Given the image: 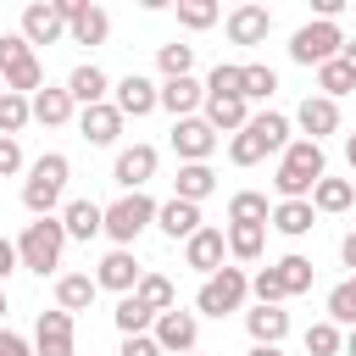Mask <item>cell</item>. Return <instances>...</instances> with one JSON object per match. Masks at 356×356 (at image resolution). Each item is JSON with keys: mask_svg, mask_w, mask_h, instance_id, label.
Returning <instances> with one entry per match:
<instances>
[{"mask_svg": "<svg viewBox=\"0 0 356 356\" xmlns=\"http://www.w3.org/2000/svg\"><path fill=\"white\" fill-rule=\"evenodd\" d=\"M323 178H328L323 145H312V139H289V150L278 156V172H273L278 200H312V189H317Z\"/></svg>", "mask_w": 356, "mask_h": 356, "instance_id": "obj_1", "label": "cell"}, {"mask_svg": "<svg viewBox=\"0 0 356 356\" xmlns=\"http://www.w3.org/2000/svg\"><path fill=\"white\" fill-rule=\"evenodd\" d=\"M61 250H67L61 217H33V222L22 228V239H17V261H22L28 273H39V278L61 267Z\"/></svg>", "mask_w": 356, "mask_h": 356, "instance_id": "obj_2", "label": "cell"}, {"mask_svg": "<svg viewBox=\"0 0 356 356\" xmlns=\"http://www.w3.org/2000/svg\"><path fill=\"white\" fill-rule=\"evenodd\" d=\"M67 156L61 150H50V156H39L33 167H28V178H22V206L33 211V217H50L56 211V200H61V189H67Z\"/></svg>", "mask_w": 356, "mask_h": 356, "instance_id": "obj_3", "label": "cell"}, {"mask_svg": "<svg viewBox=\"0 0 356 356\" xmlns=\"http://www.w3.org/2000/svg\"><path fill=\"white\" fill-rule=\"evenodd\" d=\"M345 50V33H339V22H306V28H295L289 33V61H300V67H323V61H334Z\"/></svg>", "mask_w": 356, "mask_h": 356, "instance_id": "obj_4", "label": "cell"}, {"mask_svg": "<svg viewBox=\"0 0 356 356\" xmlns=\"http://www.w3.org/2000/svg\"><path fill=\"white\" fill-rule=\"evenodd\" d=\"M150 222H156V200H150L145 189H139V195H122V200L106 206V234L117 239V250H128Z\"/></svg>", "mask_w": 356, "mask_h": 356, "instance_id": "obj_5", "label": "cell"}, {"mask_svg": "<svg viewBox=\"0 0 356 356\" xmlns=\"http://www.w3.org/2000/svg\"><path fill=\"white\" fill-rule=\"evenodd\" d=\"M245 295H250V278H245L239 267H217V273L200 284L195 306H200L206 317H228V312H239V306H245Z\"/></svg>", "mask_w": 356, "mask_h": 356, "instance_id": "obj_6", "label": "cell"}, {"mask_svg": "<svg viewBox=\"0 0 356 356\" xmlns=\"http://www.w3.org/2000/svg\"><path fill=\"white\" fill-rule=\"evenodd\" d=\"M61 11H67V39H72V44H106L111 17H106L100 6H89V0H61Z\"/></svg>", "mask_w": 356, "mask_h": 356, "instance_id": "obj_7", "label": "cell"}, {"mask_svg": "<svg viewBox=\"0 0 356 356\" xmlns=\"http://www.w3.org/2000/svg\"><path fill=\"white\" fill-rule=\"evenodd\" d=\"M111 106H117L122 117H150V111L161 106V83H150L145 72H128V78H117V89H111Z\"/></svg>", "mask_w": 356, "mask_h": 356, "instance_id": "obj_8", "label": "cell"}, {"mask_svg": "<svg viewBox=\"0 0 356 356\" xmlns=\"http://www.w3.org/2000/svg\"><path fill=\"white\" fill-rule=\"evenodd\" d=\"M172 150H178L184 167H189V161H206V156L217 150V128H211L206 117H178V122H172Z\"/></svg>", "mask_w": 356, "mask_h": 356, "instance_id": "obj_9", "label": "cell"}, {"mask_svg": "<svg viewBox=\"0 0 356 356\" xmlns=\"http://www.w3.org/2000/svg\"><path fill=\"white\" fill-rule=\"evenodd\" d=\"M150 334H156V345H161L167 356H189V350H195V339H200V323H195V312H178V306H172V312H161V317H156V328H150Z\"/></svg>", "mask_w": 356, "mask_h": 356, "instance_id": "obj_10", "label": "cell"}, {"mask_svg": "<svg viewBox=\"0 0 356 356\" xmlns=\"http://www.w3.org/2000/svg\"><path fill=\"white\" fill-rule=\"evenodd\" d=\"M78 345H72V312H39V323H33V356H72Z\"/></svg>", "mask_w": 356, "mask_h": 356, "instance_id": "obj_11", "label": "cell"}, {"mask_svg": "<svg viewBox=\"0 0 356 356\" xmlns=\"http://www.w3.org/2000/svg\"><path fill=\"white\" fill-rule=\"evenodd\" d=\"M61 33H67L61 0H33V6L22 11V39H28V44H56Z\"/></svg>", "mask_w": 356, "mask_h": 356, "instance_id": "obj_12", "label": "cell"}, {"mask_svg": "<svg viewBox=\"0 0 356 356\" xmlns=\"http://www.w3.org/2000/svg\"><path fill=\"white\" fill-rule=\"evenodd\" d=\"M111 178L122 184V195H139V189L156 178V145H128V150H117Z\"/></svg>", "mask_w": 356, "mask_h": 356, "instance_id": "obj_13", "label": "cell"}, {"mask_svg": "<svg viewBox=\"0 0 356 356\" xmlns=\"http://www.w3.org/2000/svg\"><path fill=\"white\" fill-rule=\"evenodd\" d=\"M139 278H145V267L134 261V250H106L100 267H95V284L100 289H117V295H134Z\"/></svg>", "mask_w": 356, "mask_h": 356, "instance_id": "obj_14", "label": "cell"}, {"mask_svg": "<svg viewBox=\"0 0 356 356\" xmlns=\"http://www.w3.org/2000/svg\"><path fill=\"white\" fill-rule=\"evenodd\" d=\"M295 122H300V134H306L312 145H323V139L339 128V100H328V95H306L300 111H295Z\"/></svg>", "mask_w": 356, "mask_h": 356, "instance_id": "obj_15", "label": "cell"}, {"mask_svg": "<svg viewBox=\"0 0 356 356\" xmlns=\"http://www.w3.org/2000/svg\"><path fill=\"white\" fill-rule=\"evenodd\" d=\"M156 228H161L167 239H184V245H189L206 222H200V206H195V200H178V195H172V200L156 206Z\"/></svg>", "mask_w": 356, "mask_h": 356, "instance_id": "obj_16", "label": "cell"}, {"mask_svg": "<svg viewBox=\"0 0 356 356\" xmlns=\"http://www.w3.org/2000/svg\"><path fill=\"white\" fill-rule=\"evenodd\" d=\"M122 122H128V117H122L111 100H106V106H83V111H78V134H83L89 145H117Z\"/></svg>", "mask_w": 356, "mask_h": 356, "instance_id": "obj_17", "label": "cell"}, {"mask_svg": "<svg viewBox=\"0 0 356 356\" xmlns=\"http://www.w3.org/2000/svg\"><path fill=\"white\" fill-rule=\"evenodd\" d=\"M273 33V11L267 6H234L228 11V39L234 44H261Z\"/></svg>", "mask_w": 356, "mask_h": 356, "instance_id": "obj_18", "label": "cell"}, {"mask_svg": "<svg viewBox=\"0 0 356 356\" xmlns=\"http://www.w3.org/2000/svg\"><path fill=\"white\" fill-rule=\"evenodd\" d=\"M61 228H67V239H95V234H106V206H95V200H67L61 206Z\"/></svg>", "mask_w": 356, "mask_h": 356, "instance_id": "obj_19", "label": "cell"}, {"mask_svg": "<svg viewBox=\"0 0 356 356\" xmlns=\"http://www.w3.org/2000/svg\"><path fill=\"white\" fill-rule=\"evenodd\" d=\"M222 250H228V234H222V228H200V234L184 245V261H189L195 273H206V278H211V273L222 267Z\"/></svg>", "mask_w": 356, "mask_h": 356, "instance_id": "obj_20", "label": "cell"}, {"mask_svg": "<svg viewBox=\"0 0 356 356\" xmlns=\"http://www.w3.org/2000/svg\"><path fill=\"white\" fill-rule=\"evenodd\" d=\"M67 95H72L78 106H106L111 83H106V72H100L95 61H83V67H72V78H67Z\"/></svg>", "mask_w": 356, "mask_h": 356, "instance_id": "obj_21", "label": "cell"}, {"mask_svg": "<svg viewBox=\"0 0 356 356\" xmlns=\"http://www.w3.org/2000/svg\"><path fill=\"white\" fill-rule=\"evenodd\" d=\"M161 106L172 111V122H178V117H195V106H206V83H195V78H167V83H161Z\"/></svg>", "mask_w": 356, "mask_h": 356, "instance_id": "obj_22", "label": "cell"}, {"mask_svg": "<svg viewBox=\"0 0 356 356\" xmlns=\"http://www.w3.org/2000/svg\"><path fill=\"white\" fill-rule=\"evenodd\" d=\"M312 222H317V206H312V200H278V206H273V228H278L284 239L312 234Z\"/></svg>", "mask_w": 356, "mask_h": 356, "instance_id": "obj_23", "label": "cell"}, {"mask_svg": "<svg viewBox=\"0 0 356 356\" xmlns=\"http://www.w3.org/2000/svg\"><path fill=\"white\" fill-rule=\"evenodd\" d=\"M72 106H78V100H72L67 89H50V83H44V89L33 95V122L61 128V122H72Z\"/></svg>", "mask_w": 356, "mask_h": 356, "instance_id": "obj_24", "label": "cell"}, {"mask_svg": "<svg viewBox=\"0 0 356 356\" xmlns=\"http://www.w3.org/2000/svg\"><path fill=\"white\" fill-rule=\"evenodd\" d=\"M211 189H217V172H211L206 161H189V167H178V178H172V195H178V200H195V206H200Z\"/></svg>", "mask_w": 356, "mask_h": 356, "instance_id": "obj_25", "label": "cell"}, {"mask_svg": "<svg viewBox=\"0 0 356 356\" xmlns=\"http://www.w3.org/2000/svg\"><path fill=\"white\" fill-rule=\"evenodd\" d=\"M111 323H117V334H122V339H134V334H150V328H156V312H150L139 295H122V300H117V312H111Z\"/></svg>", "mask_w": 356, "mask_h": 356, "instance_id": "obj_26", "label": "cell"}, {"mask_svg": "<svg viewBox=\"0 0 356 356\" xmlns=\"http://www.w3.org/2000/svg\"><path fill=\"white\" fill-rule=\"evenodd\" d=\"M245 328H250L256 345H278V339L289 334V312H278V306H256V312H245Z\"/></svg>", "mask_w": 356, "mask_h": 356, "instance_id": "obj_27", "label": "cell"}, {"mask_svg": "<svg viewBox=\"0 0 356 356\" xmlns=\"http://www.w3.org/2000/svg\"><path fill=\"white\" fill-rule=\"evenodd\" d=\"M95 289H100V284H95L89 273H61V278H56V306H61V312H83V306L95 300Z\"/></svg>", "mask_w": 356, "mask_h": 356, "instance_id": "obj_28", "label": "cell"}, {"mask_svg": "<svg viewBox=\"0 0 356 356\" xmlns=\"http://www.w3.org/2000/svg\"><path fill=\"white\" fill-rule=\"evenodd\" d=\"M206 95L211 100H245V67L239 61H217L211 78H206Z\"/></svg>", "mask_w": 356, "mask_h": 356, "instance_id": "obj_29", "label": "cell"}, {"mask_svg": "<svg viewBox=\"0 0 356 356\" xmlns=\"http://www.w3.org/2000/svg\"><path fill=\"white\" fill-rule=\"evenodd\" d=\"M206 122H211L217 134H239V128L250 122V100H211V95H206Z\"/></svg>", "mask_w": 356, "mask_h": 356, "instance_id": "obj_30", "label": "cell"}, {"mask_svg": "<svg viewBox=\"0 0 356 356\" xmlns=\"http://www.w3.org/2000/svg\"><path fill=\"white\" fill-rule=\"evenodd\" d=\"M250 134L267 145V156H273V150H278V156L289 150V117H284V111H256V117H250Z\"/></svg>", "mask_w": 356, "mask_h": 356, "instance_id": "obj_31", "label": "cell"}, {"mask_svg": "<svg viewBox=\"0 0 356 356\" xmlns=\"http://www.w3.org/2000/svg\"><path fill=\"white\" fill-rule=\"evenodd\" d=\"M312 206H317V211H350V206H356V184H350V178H323V184L312 189Z\"/></svg>", "mask_w": 356, "mask_h": 356, "instance_id": "obj_32", "label": "cell"}, {"mask_svg": "<svg viewBox=\"0 0 356 356\" xmlns=\"http://www.w3.org/2000/svg\"><path fill=\"white\" fill-rule=\"evenodd\" d=\"M261 245H267V228H261V222H228V256L256 261Z\"/></svg>", "mask_w": 356, "mask_h": 356, "instance_id": "obj_33", "label": "cell"}, {"mask_svg": "<svg viewBox=\"0 0 356 356\" xmlns=\"http://www.w3.org/2000/svg\"><path fill=\"white\" fill-rule=\"evenodd\" d=\"M28 122H33V100H28V95L0 89V134H6V139H17Z\"/></svg>", "mask_w": 356, "mask_h": 356, "instance_id": "obj_34", "label": "cell"}, {"mask_svg": "<svg viewBox=\"0 0 356 356\" xmlns=\"http://www.w3.org/2000/svg\"><path fill=\"white\" fill-rule=\"evenodd\" d=\"M228 222H273V206H267V195H256V189H239L234 200H228Z\"/></svg>", "mask_w": 356, "mask_h": 356, "instance_id": "obj_35", "label": "cell"}, {"mask_svg": "<svg viewBox=\"0 0 356 356\" xmlns=\"http://www.w3.org/2000/svg\"><path fill=\"white\" fill-rule=\"evenodd\" d=\"M134 295H139V300H145V306H150V312H156V317H161V312H172V306H178V289H172V278H161V273H145V278H139V289H134Z\"/></svg>", "mask_w": 356, "mask_h": 356, "instance_id": "obj_36", "label": "cell"}, {"mask_svg": "<svg viewBox=\"0 0 356 356\" xmlns=\"http://www.w3.org/2000/svg\"><path fill=\"white\" fill-rule=\"evenodd\" d=\"M317 89H323L328 100H339V95H350V89H356V72L334 56V61H323V67H317Z\"/></svg>", "mask_w": 356, "mask_h": 356, "instance_id": "obj_37", "label": "cell"}, {"mask_svg": "<svg viewBox=\"0 0 356 356\" xmlns=\"http://www.w3.org/2000/svg\"><path fill=\"white\" fill-rule=\"evenodd\" d=\"M156 67H161V78H189V67H195V44H161L156 50Z\"/></svg>", "mask_w": 356, "mask_h": 356, "instance_id": "obj_38", "label": "cell"}, {"mask_svg": "<svg viewBox=\"0 0 356 356\" xmlns=\"http://www.w3.org/2000/svg\"><path fill=\"white\" fill-rule=\"evenodd\" d=\"M339 350H345L339 323H312L306 328V356H339Z\"/></svg>", "mask_w": 356, "mask_h": 356, "instance_id": "obj_39", "label": "cell"}, {"mask_svg": "<svg viewBox=\"0 0 356 356\" xmlns=\"http://www.w3.org/2000/svg\"><path fill=\"white\" fill-rule=\"evenodd\" d=\"M261 156H267V145H261V139L250 134V122H245V128L228 139V161H234V167H256Z\"/></svg>", "mask_w": 356, "mask_h": 356, "instance_id": "obj_40", "label": "cell"}, {"mask_svg": "<svg viewBox=\"0 0 356 356\" xmlns=\"http://www.w3.org/2000/svg\"><path fill=\"white\" fill-rule=\"evenodd\" d=\"M328 323H350L356 328V278H345V284L328 289Z\"/></svg>", "mask_w": 356, "mask_h": 356, "instance_id": "obj_41", "label": "cell"}, {"mask_svg": "<svg viewBox=\"0 0 356 356\" xmlns=\"http://www.w3.org/2000/svg\"><path fill=\"white\" fill-rule=\"evenodd\" d=\"M273 267H278V278H284L289 295H306V289H312V261H306V256H284V261H273Z\"/></svg>", "mask_w": 356, "mask_h": 356, "instance_id": "obj_42", "label": "cell"}, {"mask_svg": "<svg viewBox=\"0 0 356 356\" xmlns=\"http://www.w3.org/2000/svg\"><path fill=\"white\" fill-rule=\"evenodd\" d=\"M250 295H256V306H278V300H289V289H284L278 267H261V273L250 278Z\"/></svg>", "mask_w": 356, "mask_h": 356, "instance_id": "obj_43", "label": "cell"}, {"mask_svg": "<svg viewBox=\"0 0 356 356\" xmlns=\"http://www.w3.org/2000/svg\"><path fill=\"white\" fill-rule=\"evenodd\" d=\"M273 89H278V72L261 61H245V100H267Z\"/></svg>", "mask_w": 356, "mask_h": 356, "instance_id": "obj_44", "label": "cell"}, {"mask_svg": "<svg viewBox=\"0 0 356 356\" xmlns=\"http://www.w3.org/2000/svg\"><path fill=\"white\" fill-rule=\"evenodd\" d=\"M178 22L184 28H211L217 22V0H178Z\"/></svg>", "mask_w": 356, "mask_h": 356, "instance_id": "obj_45", "label": "cell"}, {"mask_svg": "<svg viewBox=\"0 0 356 356\" xmlns=\"http://www.w3.org/2000/svg\"><path fill=\"white\" fill-rule=\"evenodd\" d=\"M33 56V44L22 39V33H0V72H11V67H22Z\"/></svg>", "mask_w": 356, "mask_h": 356, "instance_id": "obj_46", "label": "cell"}, {"mask_svg": "<svg viewBox=\"0 0 356 356\" xmlns=\"http://www.w3.org/2000/svg\"><path fill=\"white\" fill-rule=\"evenodd\" d=\"M11 172H22V145L0 134V178H11Z\"/></svg>", "mask_w": 356, "mask_h": 356, "instance_id": "obj_47", "label": "cell"}, {"mask_svg": "<svg viewBox=\"0 0 356 356\" xmlns=\"http://www.w3.org/2000/svg\"><path fill=\"white\" fill-rule=\"evenodd\" d=\"M117 356H167V350L156 345V334H134V339H122Z\"/></svg>", "mask_w": 356, "mask_h": 356, "instance_id": "obj_48", "label": "cell"}, {"mask_svg": "<svg viewBox=\"0 0 356 356\" xmlns=\"http://www.w3.org/2000/svg\"><path fill=\"white\" fill-rule=\"evenodd\" d=\"M0 356H33V345H28L22 334H11V328H0Z\"/></svg>", "mask_w": 356, "mask_h": 356, "instance_id": "obj_49", "label": "cell"}, {"mask_svg": "<svg viewBox=\"0 0 356 356\" xmlns=\"http://www.w3.org/2000/svg\"><path fill=\"white\" fill-rule=\"evenodd\" d=\"M17 267H22V261H17V245H11V239H0V289H6V278H11Z\"/></svg>", "mask_w": 356, "mask_h": 356, "instance_id": "obj_50", "label": "cell"}, {"mask_svg": "<svg viewBox=\"0 0 356 356\" xmlns=\"http://www.w3.org/2000/svg\"><path fill=\"white\" fill-rule=\"evenodd\" d=\"M339 261H345V267H356V228L339 239Z\"/></svg>", "mask_w": 356, "mask_h": 356, "instance_id": "obj_51", "label": "cell"}, {"mask_svg": "<svg viewBox=\"0 0 356 356\" xmlns=\"http://www.w3.org/2000/svg\"><path fill=\"white\" fill-rule=\"evenodd\" d=\"M339 61H345V67L356 72V39H345V50H339Z\"/></svg>", "mask_w": 356, "mask_h": 356, "instance_id": "obj_52", "label": "cell"}, {"mask_svg": "<svg viewBox=\"0 0 356 356\" xmlns=\"http://www.w3.org/2000/svg\"><path fill=\"white\" fill-rule=\"evenodd\" d=\"M250 356H284L278 345H250Z\"/></svg>", "mask_w": 356, "mask_h": 356, "instance_id": "obj_53", "label": "cell"}, {"mask_svg": "<svg viewBox=\"0 0 356 356\" xmlns=\"http://www.w3.org/2000/svg\"><path fill=\"white\" fill-rule=\"evenodd\" d=\"M345 161H350V172H356V134L345 139Z\"/></svg>", "mask_w": 356, "mask_h": 356, "instance_id": "obj_54", "label": "cell"}, {"mask_svg": "<svg viewBox=\"0 0 356 356\" xmlns=\"http://www.w3.org/2000/svg\"><path fill=\"white\" fill-rule=\"evenodd\" d=\"M345 356H356V328H350V334H345Z\"/></svg>", "mask_w": 356, "mask_h": 356, "instance_id": "obj_55", "label": "cell"}, {"mask_svg": "<svg viewBox=\"0 0 356 356\" xmlns=\"http://www.w3.org/2000/svg\"><path fill=\"white\" fill-rule=\"evenodd\" d=\"M6 312H11V306H6V289H0V323H6Z\"/></svg>", "mask_w": 356, "mask_h": 356, "instance_id": "obj_56", "label": "cell"}, {"mask_svg": "<svg viewBox=\"0 0 356 356\" xmlns=\"http://www.w3.org/2000/svg\"><path fill=\"white\" fill-rule=\"evenodd\" d=\"M189 356H195V350H189Z\"/></svg>", "mask_w": 356, "mask_h": 356, "instance_id": "obj_57", "label": "cell"}]
</instances>
